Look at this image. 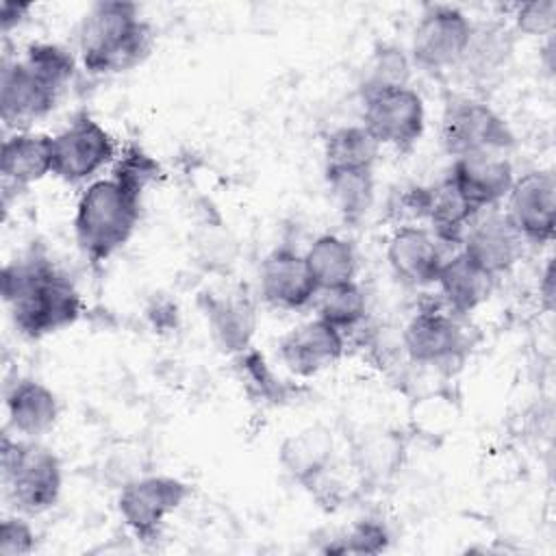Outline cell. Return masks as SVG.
<instances>
[{"label": "cell", "instance_id": "cell-6", "mask_svg": "<svg viewBox=\"0 0 556 556\" xmlns=\"http://www.w3.org/2000/svg\"><path fill=\"white\" fill-rule=\"evenodd\" d=\"M191 486L174 476H137L119 486L117 513L126 528L141 541L154 539L163 521L189 497Z\"/></svg>", "mask_w": 556, "mask_h": 556}, {"label": "cell", "instance_id": "cell-19", "mask_svg": "<svg viewBox=\"0 0 556 556\" xmlns=\"http://www.w3.org/2000/svg\"><path fill=\"white\" fill-rule=\"evenodd\" d=\"M334 456L332 430L324 424L304 426L282 439L278 447V463L285 473L302 484L313 486L321 476L328 473Z\"/></svg>", "mask_w": 556, "mask_h": 556}, {"label": "cell", "instance_id": "cell-33", "mask_svg": "<svg viewBox=\"0 0 556 556\" xmlns=\"http://www.w3.org/2000/svg\"><path fill=\"white\" fill-rule=\"evenodd\" d=\"M391 534L378 519H358L326 547L330 554H380L389 547Z\"/></svg>", "mask_w": 556, "mask_h": 556}, {"label": "cell", "instance_id": "cell-11", "mask_svg": "<svg viewBox=\"0 0 556 556\" xmlns=\"http://www.w3.org/2000/svg\"><path fill=\"white\" fill-rule=\"evenodd\" d=\"M526 243H547L554 239L556 180L549 169H530L515 178L506 211Z\"/></svg>", "mask_w": 556, "mask_h": 556}, {"label": "cell", "instance_id": "cell-30", "mask_svg": "<svg viewBox=\"0 0 556 556\" xmlns=\"http://www.w3.org/2000/svg\"><path fill=\"white\" fill-rule=\"evenodd\" d=\"M367 313L365 291L356 280L317 291V317L341 332L358 326Z\"/></svg>", "mask_w": 556, "mask_h": 556}, {"label": "cell", "instance_id": "cell-10", "mask_svg": "<svg viewBox=\"0 0 556 556\" xmlns=\"http://www.w3.org/2000/svg\"><path fill=\"white\" fill-rule=\"evenodd\" d=\"M523 245L526 239L513 226L508 215L495 206L480 211L460 239V252L493 278L517 265L523 254Z\"/></svg>", "mask_w": 556, "mask_h": 556}, {"label": "cell", "instance_id": "cell-31", "mask_svg": "<svg viewBox=\"0 0 556 556\" xmlns=\"http://www.w3.org/2000/svg\"><path fill=\"white\" fill-rule=\"evenodd\" d=\"M22 61L35 70L41 78H46L50 85H54L59 91L72 80L76 70L74 54L61 46L50 41H35L24 50Z\"/></svg>", "mask_w": 556, "mask_h": 556}, {"label": "cell", "instance_id": "cell-12", "mask_svg": "<svg viewBox=\"0 0 556 556\" xmlns=\"http://www.w3.org/2000/svg\"><path fill=\"white\" fill-rule=\"evenodd\" d=\"M61 91L30 70L22 59L4 61L0 78V115L7 128L26 130L30 122L46 117Z\"/></svg>", "mask_w": 556, "mask_h": 556}, {"label": "cell", "instance_id": "cell-5", "mask_svg": "<svg viewBox=\"0 0 556 556\" xmlns=\"http://www.w3.org/2000/svg\"><path fill=\"white\" fill-rule=\"evenodd\" d=\"M441 141L458 159L476 152H506L515 146V135L508 122L486 102L458 98L445 106Z\"/></svg>", "mask_w": 556, "mask_h": 556}, {"label": "cell", "instance_id": "cell-14", "mask_svg": "<svg viewBox=\"0 0 556 556\" xmlns=\"http://www.w3.org/2000/svg\"><path fill=\"white\" fill-rule=\"evenodd\" d=\"M261 298L282 311H298L317 298V285L308 271L304 254L280 245L271 250L258 267Z\"/></svg>", "mask_w": 556, "mask_h": 556}, {"label": "cell", "instance_id": "cell-23", "mask_svg": "<svg viewBox=\"0 0 556 556\" xmlns=\"http://www.w3.org/2000/svg\"><path fill=\"white\" fill-rule=\"evenodd\" d=\"M428 189L426 219L432 226V235L441 243H460L467 226L480 211L465 198L450 174Z\"/></svg>", "mask_w": 556, "mask_h": 556}, {"label": "cell", "instance_id": "cell-21", "mask_svg": "<svg viewBox=\"0 0 556 556\" xmlns=\"http://www.w3.org/2000/svg\"><path fill=\"white\" fill-rule=\"evenodd\" d=\"M7 415L15 432L37 439L59 419V400L50 387L35 378H20L7 391Z\"/></svg>", "mask_w": 556, "mask_h": 556}, {"label": "cell", "instance_id": "cell-17", "mask_svg": "<svg viewBox=\"0 0 556 556\" xmlns=\"http://www.w3.org/2000/svg\"><path fill=\"white\" fill-rule=\"evenodd\" d=\"M452 180L465 193V198L478 208H493L506 200L515 169L504 152H476L454 159L450 169Z\"/></svg>", "mask_w": 556, "mask_h": 556}, {"label": "cell", "instance_id": "cell-35", "mask_svg": "<svg viewBox=\"0 0 556 556\" xmlns=\"http://www.w3.org/2000/svg\"><path fill=\"white\" fill-rule=\"evenodd\" d=\"M556 26V0L523 2L515 11V28L528 37H549Z\"/></svg>", "mask_w": 556, "mask_h": 556}, {"label": "cell", "instance_id": "cell-16", "mask_svg": "<svg viewBox=\"0 0 556 556\" xmlns=\"http://www.w3.org/2000/svg\"><path fill=\"white\" fill-rule=\"evenodd\" d=\"M447 256L432 230L417 224H402L387 241V263L393 276L408 287L434 285Z\"/></svg>", "mask_w": 556, "mask_h": 556}, {"label": "cell", "instance_id": "cell-2", "mask_svg": "<svg viewBox=\"0 0 556 556\" xmlns=\"http://www.w3.org/2000/svg\"><path fill=\"white\" fill-rule=\"evenodd\" d=\"M154 46L152 26L135 2L102 0L89 7L78 26V52L89 74H117L137 67Z\"/></svg>", "mask_w": 556, "mask_h": 556}, {"label": "cell", "instance_id": "cell-26", "mask_svg": "<svg viewBox=\"0 0 556 556\" xmlns=\"http://www.w3.org/2000/svg\"><path fill=\"white\" fill-rule=\"evenodd\" d=\"M380 154V143L369 135L363 124L339 126L324 139V167L326 172L374 169Z\"/></svg>", "mask_w": 556, "mask_h": 556}, {"label": "cell", "instance_id": "cell-20", "mask_svg": "<svg viewBox=\"0 0 556 556\" xmlns=\"http://www.w3.org/2000/svg\"><path fill=\"white\" fill-rule=\"evenodd\" d=\"M0 174L7 187L26 189L52 174V137L15 130L2 141Z\"/></svg>", "mask_w": 556, "mask_h": 556}, {"label": "cell", "instance_id": "cell-32", "mask_svg": "<svg viewBox=\"0 0 556 556\" xmlns=\"http://www.w3.org/2000/svg\"><path fill=\"white\" fill-rule=\"evenodd\" d=\"M161 176V165L159 161L148 154L141 146L137 143H128L124 146V150L115 156L113 161V169H111V178L117 180L119 185H124L128 191L137 193L139 198L143 195V191Z\"/></svg>", "mask_w": 556, "mask_h": 556}, {"label": "cell", "instance_id": "cell-3", "mask_svg": "<svg viewBox=\"0 0 556 556\" xmlns=\"http://www.w3.org/2000/svg\"><path fill=\"white\" fill-rule=\"evenodd\" d=\"M141 198L117 180L96 178L78 198L74 235L91 263H104L128 243L139 222Z\"/></svg>", "mask_w": 556, "mask_h": 556}, {"label": "cell", "instance_id": "cell-34", "mask_svg": "<svg viewBox=\"0 0 556 556\" xmlns=\"http://www.w3.org/2000/svg\"><path fill=\"white\" fill-rule=\"evenodd\" d=\"M237 365L241 371V380L245 382L248 391L261 400H269V402H278L282 400V382L274 376V371L267 367L263 354H258L256 350H245L241 354H237Z\"/></svg>", "mask_w": 556, "mask_h": 556}, {"label": "cell", "instance_id": "cell-22", "mask_svg": "<svg viewBox=\"0 0 556 556\" xmlns=\"http://www.w3.org/2000/svg\"><path fill=\"white\" fill-rule=\"evenodd\" d=\"M493 280V276L482 271L465 252L458 250L443 261L434 285L439 287L447 311L454 315H467L489 298Z\"/></svg>", "mask_w": 556, "mask_h": 556}, {"label": "cell", "instance_id": "cell-4", "mask_svg": "<svg viewBox=\"0 0 556 556\" xmlns=\"http://www.w3.org/2000/svg\"><path fill=\"white\" fill-rule=\"evenodd\" d=\"M0 452L2 484L17 513L41 515L50 510L63 489L59 456L37 441H13L7 434Z\"/></svg>", "mask_w": 556, "mask_h": 556}, {"label": "cell", "instance_id": "cell-15", "mask_svg": "<svg viewBox=\"0 0 556 556\" xmlns=\"http://www.w3.org/2000/svg\"><path fill=\"white\" fill-rule=\"evenodd\" d=\"M343 332L319 317L291 328L278 343L282 365L300 378H311L332 367L343 356Z\"/></svg>", "mask_w": 556, "mask_h": 556}, {"label": "cell", "instance_id": "cell-18", "mask_svg": "<svg viewBox=\"0 0 556 556\" xmlns=\"http://www.w3.org/2000/svg\"><path fill=\"white\" fill-rule=\"evenodd\" d=\"M202 311L219 350L241 354L250 350L256 330V308L241 291H208L202 295Z\"/></svg>", "mask_w": 556, "mask_h": 556}, {"label": "cell", "instance_id": "cell-27", "mask_svg": "<svg viewBox=\"0 0 556 556\" xmlns=\"http://www.w3.org/2000/svg\"><path fill=\"white\" fill-rule=\"evenodd\" d=\"M410 70H413V61L402 46L387 43V41L378 43L369 52L361 70V80H358L361 98L389 91V89L408 87Z\"/></svg>", "mask_w": 556, "mask_h": 556}, {"label": "cell", "instance_id": "cell-29", "mask_svg": "<svg viewBox=\"0 0 556 556\" xmlns=\"http://www.w3.org/2000/svg\"><path fill=\"white\" fill-rule=\"evenodd\" d=\"M326 185L330 200L343 222L358 224L374 204V169H348L326 172Z\"/></svg>", "mask_w": 556, "mask_h": 556}, {"label": "cell", "instance_id": "cell-36", "mask_svg": "<svg viewBox=\"0 0 556 556\" xmlns=\"http://www.w3.org/2000/svg\"><path fill=\"white\" fill-rule=\"evenodd\" d=\"M37 545V532L24 517H7L0 523V556H26Z\"/></svg>", "mask_w": 556, "mask_h": 556}, {"label": "cell", "instance_id": "cell-13", "mask_svg": "<svg viewBox=\"0 0 556 556\" xmlns=\"http://www.w3.org/2000/svg\"><path fill=\"white\" fill-rule=\"evenodd\" d=\"M402 345L417 365H443L463 354L465 332L452 311L426 306L404 326Z\"/></svg>", "mask_w": 556, "mask_h": 556}, {"label": "cell", "instance_id": "cell-24", "mask_svg": "<svg viewBox=\"0 0 556 556\" xmlns=\"http://www.w3.org/2000/svg\"><path fill=\"white\" fill-rule=\"evenodd\" d=\"M302 254L319 291L352 282L356 276V250L348 239L334 232L315 237L313 243Z\"/></svg>", "mask_w": 556, "mask_h": 556}, {"label": "cell", "instance_id": "cell-7", "mask_svg": "<svg viewBox=\"0 0 556 556\" xmlns=\"http://www.w3.org/2000/svg\"><path fill=\"white\" fill-rule=\"evenodd\" d=\"M115 156L111 132L87 113L76 115L63 130L52 135V176L63 182L91 180Z\"/></svg>", "mask_w": 556, "mask_h": 556}, {"label": "cell", "instance_id": "cell-8", "mask_svg": "<svg viewBox=\"0 0 556 556\" xmlns=\"http://www.w3.org/2000/svg\"><path fill=\"white\" fill-rule=\"evenodd\" d=\"M473 24L452 4H430L419 15L413 39L410 61L428 72H443L456 67L467 50Z\"/></svg>", "mask_w": 556, "mask_h": 556}, {"label": "cell", "instance_id": "cell-28", "mask_svg": "<svg viewBox=\"0 0 556 556\" xmlns=\"http://www.w3.org/2000/svg\"><path fill=\"white\" fill-rule=\"evenodd\" d=\"M404 445L402 441L387 430H374L358 437L352 447L354 469L367 482L389 480L402 465Z\"/></svg>", "mask_w": 556, "mask_h": 556}, {"label": "cell", "instance_id": "cell-25", "mask_svg": "<svg viewBox=\"0 0 556 556\" xmlns=\"http://www.w3.org/2000/svg\"><path fill=\"white\" fill-rule=\"evenodd\" d=\"M513 33L502 24H478L471 30L467 50L458 65L465 67L473 80H489L497 76L513 56Z\"/></svg>", "mask_w": 556, "mask_h": 556}, {"label": "cell", "instance_id": "cell-1", "mask_svg": "<svg viewBox=\"0 0 556 556\" xmlns=\"http://www.w3.org/2000/svg\"><path fill=\"white\" fill-rule=\"evenodd\" d=\"M2 298L15 328L28 339L72 326L83 311L74 280L39 252H28L4 265Z\"/></svg>", "mask_w": 556, "mask_h": 556}, {"label": "cell", "instance_id": "cell-37", "mask_svg": "<svg viewBox=\"0 0 556 556\" xmlns=\"http://www.w3.org/2000/svg\"><path fill=\"white\" fill-rule=\"evenodd\" d=\"M28 11H30V4L4 0L0 4V26H2V33H9L15 26H20L28 17Z\"/></svg>", "mask_w": 556, "mask_h": 556}, {"label": "cell", "instance_id": "cell-38", "mask_svg": "<svg viewBox=\"0 0 556 556\" xmlns=\"http://www.w3.org/2000/svg\"><path fill=\"white\" fill-rule=\"evenodd\" d=\"M539 291H541V295H543L545 308L549 311V308H552V302H554V263H552V258H547V263H545V269H543V274H541Z\"/></svg>", "mask_w": 556, "mask_h": 556}, {"label": "cell", "instance_id": "cell-9", "mask_svg": "<svg viewBox=\"0 0 556 556\" xmlns=\"http://www.w3.org/2000/svg\"><path fill=\"white\" fill-rule=\"evenodd\" d=\"M380 146L410 150L426 128V106L410 85L363 98V122Z\"/></svg>", "mask_w": 556, "mask_h": 556}]
</instances>
